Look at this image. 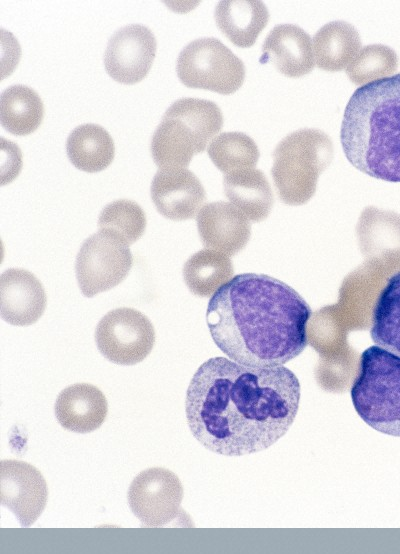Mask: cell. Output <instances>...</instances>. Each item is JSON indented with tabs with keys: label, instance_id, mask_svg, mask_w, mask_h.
I'll return each mask as SVG.
<instances>
[{
	"label": "cell",
	"instance_id": "6da1fadb",
	"mask_svg": "<svg viewBox=\"0 0 400 554\" xmlns=\"http://www.w3.org/2000/svg\"><path fill=\"white\" fill-rule=\"evenodd\" d=\"M299 401V380L287 367H252L213 357L193 375L185 412L192 435L206 449L242 456L284 436Z\"/></svg>",
	"mask_w": 400,
	"mask_h": 554
},
{
	"label": "cell",
	"instance_id": "7a4b0ae2",
	"mask_svg": "<svg viewBox=\"0 0 400 554\" xmlns=\"http://www.w3.org/2000/svg\"><path fill=\"white\" fill-rule=\"evenodd\" d=\"M312 311L290 285L266 274L233 276L213 293L206 322L216 346L252 367L282 366L307 346Z\"/></svg>",
	"mask_w": 400,
	"mask_h": 554
},
{
	"label": "cell",
	"instance_id": "3957f363",
	"mask_svg": "<svg viewBox=\"0 0 400 554\" xmlns=\"http://www.w3.org/2000/svg\"><path fill=\"white\" fill-rule=\"evenodd\" d=\"M340 140L356 169L400 182V73L354 91L344 111Z\"/></svg>",
	"mask_w": 400,
	"mask_h": 554
},
{
	"label": "cell",
	"instance_id": "277c9868",
	"mask_svg": "<svg viewBox=\"0 0 400 554\" xmlns=\"http://www.w3.org/2000/svg\"><path fill=\"white\" fill-rule=\"evenodd\" d=\"M351 399L366 424L400 437V356L378 345L368 347L360 358Z\"/></svg>",
	"mask_w": 400,
	"mask_h": 554
},
{
	"label": "cell",
	"instance_id": "5b68a950",
	"mask_svg": "<svg viewBox=\"0 0 400 554\" xmlns=\"http://www.w3.org/2000/svg\"><path fill=\"white\" fill-rule=\"evenodd\" d=\"M333 143L322 130L304 128L285 136L273 154V177L283 198L303 202L314 188L317 176L332 160Z\"/></svg>",
	"mask_w": 400,
	"mask_h": 554
},
{
	"label": "cell",
	"instance_id": "8992f818",
	"mask_svg": "<svg viewBox=\"0 0 400 554\" xmlns=\"http://www.w3.org/2000/svg\"><path fill=\"white\" fill-rule=\"evenodd\" d=\"M215 136L208 114L199 107L174 102L164 113L151 140V154L159 169L186 168L195 154Z\"/></svg>",
	"mask_w": 400,
	"mask_h": 554
},
{
	"label": "cell",
	"instance_id": "52a82bcc",
	"mask_svg": "<svg viewBox=\"0 0 400 554\" xmlns=\"http://www.w3.org/2000/svg\"><path fill=\"white\" fill-rule=\"evenodd\" d=\"M180 81L198 88L229 95L245 79V65L226 45L213 37L193 40L179 53L176 65Z\"/></svg>",
	"mask_w": 400,
	"mask_h": 554
},
{
	"label": "cell",
	"instance_id": "ba28073f",
	"mask_svg": "<svg viewBox=\"0 0 400 554\" xmlns=\"http://www.w3.org/2000/svg\"><path fill=\"white\" fill-rule=\"evenodd\" d=\"M133 265L129 245L115 234L99 230L82 244L75 262L79 288L93 297L119 285Z\"/></svg>",
	"mask_w": 400,
	"mask_h": 554
},
{
	"label": "cell",
	"instance_id": "9c48e42d",
	"mask_svg": "<svg viewBox=\"0 0 400 554\" xmlns=\"http://www.w3.org/2000/svg\"><path fill=\"white\" fill-rule=\"evenodd\" d=\"M95 341L100 353L119 365H134L152 351L155 330L151 321L133 308L109 311L99 321Z\"/></svg>",
	"mask_w": 400,
	"mask_h": 554
},
{
	"label": "cell",
	"instance_id": "30bf717a",
	"mask_svg": "<svg viewBox=\"0 0 400 554\" xmlns=\"http://www.w3.org/2000/svg\"><path fill=\"white\" fill-rule=\"evenodd\" d=\"M183 488L172 471L155 467L140 472L131 482L128 503L144 527H162L181 512Z\"/></svg>",
	"mask_w": 400,
	"mask_h": 554
},
{
	"label": "cell",
	"instance_id": "8fae6325",
	"mask_svg": "<svg viewBox=\"0 0 400 554\" xmlns=\"http://www.w3.org/2000/svg\"><path fill=\"white\" fill-rule=\"evenodd\" d=\"M156 39L152 31L141 24L118 29L109 39L104 65L115 81L135 84L148 74L156 55Z\"/></svg>",
	"mask_w": 400,
	"mask_h": 554
},
{
	"label": "cell",
	"instance_id": "7c38bea8",
	"mask_svg": "<svg viewBox=\"0 0 400 554\" xmlns=\"http://www.w3.org/2000/svg\"><path fill=\"white\" fill-rule=\"evenodd\" d=\"M48 497L47 484L40 471L20 460L0 464V500L22 527H29L42 514Z\"/></svg>",
	"mask_w": 400,
	"mask_h": 554
},
{
	"label": "cell",
	"instance_id": "4fadbf2b",
	"mask_svg": "<svg viewBox=\"0 0 400 554\" xmlns=\"http://www.w3.org/2000/svg\"><path fill=\"white\" fill-rule=\"evenodd\" d=\"M150 193L157 211L174 221L193 218L205 200L202 184L186 168L158 169Z\"/></svg>",
	"mask_w": 400,
	"mask_h": 554
},
{
	"label": "cell",
	"instance_id": "5bb4252c",
	"mask_svg": "<svg viewBox=\"0 0 400 554\" xmlns=\"http://www.w3.org/2000/svg\"><path fill=\"white\" fill-rule=\"evenodd\" d=\"M1 317L14 326H29L43 315L47 297L42 283L31 272L10 268L0 277Z\"/></svg>",
	"mask_w": 400,
	"mask_h": 554
},
{
	"label": "cell",
	"instance_id": "9a60e30c",
	"mask_svg": "<svg viewBox=\"0 0 400 554\" xmlns=\"http://www.w3.org/2000/svg\"><path fill=\"white\" fill-rule=\"evenodd\" d=\"M260 60L271 63L287 77L306 75L315 64L311 37L297 25L279 24L265 38Z\"/></svg>",
	"mask_w": 400,
	"mask_h": 554
},
{
	"label": "cell",
	"instance_id": "2e32d148",
	"mask_svg": "<svg viewBox=\"0 0 400 554\" xmlns=\"http://www.w3.org/2000/svg\"><path fill=\"white\" fill-rule=\"evenodd\" d=\"M54 411L60 425L76 433L98 429L106 419L108 404L102 391L88 383H76L63 389Z\"/></svg>",
	"mask_w": 400,
	"mask_h": 554
},
{
	"label": "cell",
	"instance_id": "e0dca14e",
	"mask_svg": "<svg viewBox=\"0 0 400 554\" xmlns=\"http://www.w3.org/2000/svg\"><path fill=\"white\" fill-rule=\"evenodd\" d=\"M220 31L236 46L248 48L269 21V12L258 0H223L214 13Z\"/></svg>",
	"mask_w": 400,
	"mask_h": 554
},
{
	"label": "cell",
	"instance_id": "ac0fdd59",
	"mask_svg": "<svg viewBox=\"0 0 400 554\" xmlns=\"http://www.w3.org/2000/svg\"><path fill=\"white\" fill-rule=\"evenodd\" d=\"M360 47V35L353 25L342 20L329 22L314 36L315 63L325 71H341L352 62Z\"/></svg>",
	"mask_w": 400,
	"mask_h": 554
},
{
	"label": "cell",
	"instance_id": "d6986e66",
	"mask_svg": "<svg viewBox=\"0 0 400 554\" xmlns=\"http://www.w3.org/2000/svg\"><path fill=\"white\" fill-rule=\"evenodd\" d=\"M70 162L78 169L95 173L107 168L115 154L110 134L100 125L82 124L69 134L66 142Z\"/></svg>",
	"mask_w": 400,
	"mask_h": 554
},
{
	"label": "cell",
	"instance_id": "ffe728a7",
	"mask_svg": "<svg viewBox=\"0 0 400 554\" xmlns=\"http://www.w3.org/2000/svg\"><path fill=\"white\" fill-rule=\"evenodd\" d=\"M43 102L38 93L25 85H12L0 97V121L8 132L28 135L41 124Z\"/></svg>",
	"mask_w": 400,
	"mask_h": 554
},
{
	"label": "cell",
	"instance_id": "44dd1931",
	"mask_svg": "<svg viewBox=\"0 0 400 554\" xmlns=\"http://www.w3.org/2000/svg\"><path fill=\"white\" fill-rule=\"evenodd\" d=\"M370 335L376 345L400 356V271L388 279L379 293Z\"/></svg>",
	"mask_w": 400,
	"mask_h": 554
},
{
	"label": "cell",
	"instance_id": "7402d4cb",
	"mask_svg": "<svg viewBox=\"0 0 400 554\" xmlns=\"http://www.w3.org/2000/svg\"><path fill=\"white\" fill-rule=\"evenodd\" d=\"M212 162L221 171L253 166L259 158L255 141L242 132H224L213 138L207 148Z\"/></svg>",
	"mask_w": 400,
	"mask_h": 554
},
{
	"label": "cell",
	"instance_id": "603a6c76",
	"mask_svg": "<svg viewBox=\"0 0 400 554\" xmlns=\"http://www.w3.org/2000/svg\"><path fill=\"white\" fill-rule=\"evenodd\" d=\"M398 68V56L390 47L371 44L363 47L346 68L350 81L356 85L392 76Z\"/></svg>",
	"mask_w": 400,
	"mask_h": 554
},
{
	"label": "cell",
	"instance_id": "cb8c5ba5",
	"mask_svg": "<svg viewBox=\"0 0 400 554\" xmlns=\"http://www.w3.org/2000/svg\"><path fill=\"white\" fill-rule=\"evenodd\" d=\"M98 228L115 234L131 245L143 235L146 228V215L143 209L132 200H115L102 209Z\"/></svg>",
	"mask_w": 400,
	"mask_h": 554
},
{
	"label": "cell",
	"instance_id": "d4e9b609",
	"mask_svg": "<svg viewBox=\"0 0 400 554\" xmlns=\"http://www.w3.org/2000/svg\"><path fill=\"white\" fill-rule=\"evenodd\" d=\"M213 255L201 251L192 256L184 265L183 276L188 288L197 295L213 294L224 282L218 278L220 271Z\"/></svg>",
	"mask_w": 400,
	"mask_h": 554
}]
</instances>
